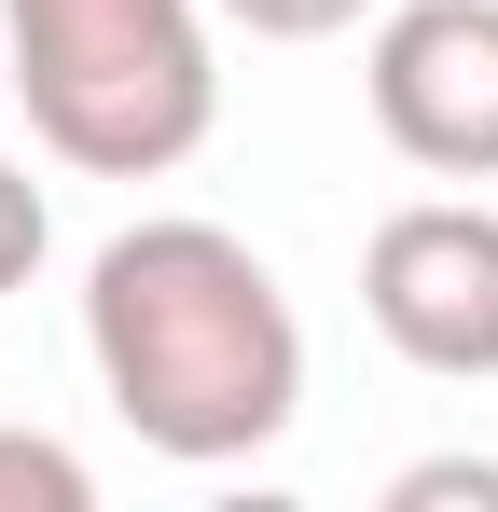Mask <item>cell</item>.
Returning <instances> with one entry per match:
<instances>
[{
	"label": "cell",
	"mask_w": 498,
	"mask_h": 512,
	"mask_svg": "<svg viewBox=\"0 0 498 512\" xmlns=\"http://www.w3.org/2000/svg\"><path fill=\"white\" fill-rule=\"evenodd\" d=\"M374 139L429 180H498V0H388L374 14Z\"/></svg>",
	"instance_id": "277c9868"
},
{
	"label": "cell",
	"mask_w": 498,
	"mask_h": 512,
	"mask_svg": "<svg viewBox=\"0 0 498 512\" xmlns=\"http://www.w3.org/2000/svg\"><path fill=\"white\" fill-rule=\"evenodd\" d=\"M360 319L388 333V360L485 388L498 374V208L485 194H415L360 236Z\"/></svg>",
	"instance_id": "3957f363"
},
{
	"label": "cell",
	"mask_w": 498,
	"mask_h": 512,
	"mask_svg": "<svg viewBox=\"0 0 498 512\" xmlns=\"http://www.w3.org/2000/svg\"><path fill=\"white\" fill-rule=\"evenodd\" d=\"M83 360L180 471H236L305 416V319L236 222H125L83 263Z\"/></svg>",
	"instance_id": "6da1fadb"
},
{
	"label": "cell",
	"mask_w": 498,
	"mask_h": 512,
	"mask_svg": "<svg viewBox=\"0 0 498 512\" xmlns=\"http://www.w3.org/2000/svg\"><path fill=\"white\" fill-rule=\"evenodd\" d=\"M498 512V457H415L402 485H388V512Z\"/></svg>",
	"instance_id": "ba28073f"
},
{
	"label": "cell",
	"mask_w": 498,
	"mask_h": 512,
	"mask_svg": "<svg viewBox=\"0 0 498 512\" xmlns=\"http://www.w3.org/2000/svg\"><path fill=\"white\" fill-rule=\"evenodd\" d=\"M42 250H56V222H42V180L0 153V291H28V277H42Z\"/></svg>",
	"instance_id": "52a82bcc"
},
{
	"label": "cell",
	"mask_w": 498,
	"mask_h": 512,
	"mask_svg": "<svg viewBox=\"0 0 498 512\" xmlns=\"http://www.w3.org/2000/svg\"><path fill=\"white\" fill-rule=\"evenodd\" d=\"M0 512H97V471L56 429H0Z\"/></svg>",
	"instance_id": "5b68a950"
},
{
	"label": "cell",
	"mask_w": 498,
	"mask_h": 512,
	"mask_svg": "<svg viewBox=\"0 0 498 512\" xmlns=\"http://www.w3.org/2000/svg\"><path fill=\"white\" fill-rule=\"evenodd\" d=\"M222 28H249V42H332V28H360L374 0H208Z\"/></svg>",
	"instance_id": "8992f818"
},
{
	"label": "cell",
	"mask_w": 498,
	"mask_h": 512,
	"mask_svg": "<svg viewBox=\"0 0 498 512\" xmlns=\"http://www.w3.org/2000/svg\"><path fill=\"white\" fill-rule=\"evenodd\" d=\"M28 139L83 180H166L222 125L208 0H0Z\"/></svg>",
	"instance_id": "7a4b0ae2"
}]
</instances>
